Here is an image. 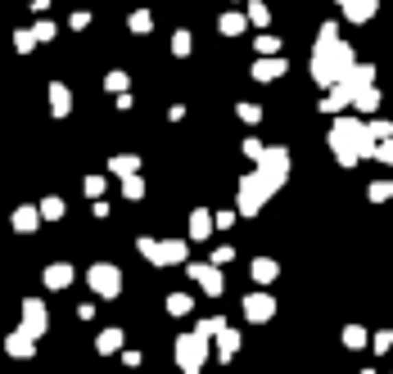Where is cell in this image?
<instances>
[{
	"mask_svg": "<svg viewBox=\"0 0 393 374\" xmlns=\"http://www.w3.org/2000/svg\"><path fill=\"white\" fill-rule=\"evenodd\" d=\"M244 158H249V162H262V158H267V145H262L258 136H249V140H244Z\"/></svg>",
	"mask_w": 393,
	"mask_h": 374,
	"instance_id": "cell-29",
	"label": "cell"
},
{
	"mask_svg": "<svg viewBox=\"0 0 393 374\" xmlns=\"http://www.w3.org/2000/svg\"><path fill=\"white\" fill-rule=\"evenodd\" d=\"M289 73V59H253V82H276V77Z\"/></svg>",
	"mask_w": 393,
	"mask_h": 374,
	"instance_id": "cell-9",
	"label": "cell"
},
{
	"mask_svg": "<svg viewBox=\"0 0 393 374\" xmlns=\"http://www.w3.org/2000/svg\"><path fill=\"white\" fill-rule=\"evenodd\" d=\"M68 279H73V266H64V262H59V266H50V271H45V284H50V289H64Z\"/></svg>",
	"mask_w": 393,
	"mask_h": 374,
	"instance_id": "cell-25",
	"label": "cell"
},
{
	"mask_svg": "<svg viewBox=\"0 0 393 374\" xmlns=\"http://www.w3.org/2000/svg\"><path fill=\"white\" fill-rule=\"evenodd\" d=\"M122 194H127V199H145V181L141 176H127V181H122Z\"/></svg>",
	"mask_w": 393,
	"mask_h": 374,
	"instance_id": "cell-33",
	"label": "cell"
},
{
	"mask_svg": "<svg viewBox=\"0 0 393 374\" xmlns=\"http://www.w3.org/2000/svg\"><path fill=\"white\" fill-rule=\"evenodd\" d=\"M86 279H91V289H95L99 298H118V289H122L118 266H109V262H95V266L86 271Z\"/></svg>",
	"mask_w": 393,
	"mask_h": 374,
	"instance_id": "cell-5",
	"label": "cell"
},
{
	"mask_svg": "<svg viewBox=\"0 0 393 374\" xmlns=\"http://www.w3.org/2000/svg\"><path fill=\"white\" fill-rule=\"evenodd\" d=\"M141 253L150 257L154 266H176V262H186V244H181V239H167V244H158V239H141Z\"/></svg>",
	"mask_w": 393,
	"mask_h": 374,
	"instance_id": "cell-4",
	"label": "cell"
},
{
	"mask_svg": "<svg viewBox=\"0 0 393 374\" xmlns=\"http://www.w3.org/2000/svg\"><path fill=\"white\" fill-rule=\"evenodd\" d=\"M213 225H217V216H208L204 208L190 212V239H208V235H213Z\"/></svg>",
	"mask_w": 393,
	"mask_h": 374,
	"instance_id": "cell-14",
	"label": "cell"
},
{
	"mask_svg": "<svg viewBox=\"0 0 393 374\" xmlns=\"http://www.w3.org/2000/svg\"><path fill=\"white\" fill-rule=\"evenodd\" d=\"M118 342H122V334H118V329H109V334H104V338H99V352H113Z\"/></svg>",
	"mask_w": 393,
	"mask_h": 374,
	"instance_id": "cell-38",
	"label": "cell"
},
{
	"mask_svg": "<svg viewBox=\"0 0 393 374\" xmlns=\"http://www.w3.org/2000/svg\"><path fill=\"white\" fill-rule=\"evenodd\" d=\"M276 275H281V266H276V262H267V257H258V262H253V279H258V284H272Z\"/></svg>",
	"mask_w": 393,
	"mask_h": 374,
	"instance_id": "cell-21",
	"label": "cell"
},
{
	"mask_svg": "<svg viewBox=\"0 0 393 374\" xmlns=\"http://www.w3.org/2000/svg\"><path fill=\"white\" fill-rule=\"evenodd\" d=\"M104 90H109V95H127V90H131V77L127 73H109V77H104Z\"/></svg>",
	"mask_w": 393,
	"mask_h": 374,
	"instance_id": "cell-24",
	"label": "cell"
},
{
	"mask_svg": "<svg viewBox=\"0 0 393 374\" xmlns=\"http://www.w3.org/2000/svg\"><path fill=\"white\" fill-rule=\"evenodd\" d=\"M68 27H77V32H86V27H91V14H86V10H77L73 18H68Z\"/></svg>",
	"mask_w": 393,
	"mask_h": 374,
	"instance_id": "cell-37",
	"label": "cell"
},
{
	"mask_svg": "<svg viewBox=\"0 0 393 374\" xmlns=\"http://www.w3.org/2000/svg\"><path fill=\"white\" fill-rule=\"evenodd\" d=\"M353 68H357V59H353V45L339 36V23H321L317 50H312V82L326 86V90H335Z\"/></svg>",
	"mask_w": 393,
	"mask_h": 374,
	"instance_id": "cell-2",
	"label": "cell"
},
{
	"mask_svg": "<svg viewBox=\"0 0 393 374\" xmlns=\"http://www.w3.org/2000/svg\"><path fill=\"white\" fill-rule=\"evenodd\" d=\"M167 307H172L176 316H186V311H190V298H172V302H167Z\"/></svg>",
	"mask_w": 393,
	"mask_h": 374,
	"instance_id": "cell-40",
	"label": "cell"
},
{
	"mask_svg": "<svg viewBox=\"0 0 393 374\" xmlns=\"http://www.w3.org/2000/svg\"><path fill=\"white\" fill-rule=\"evenodd\" d=\"M253 50H258V59H276V54H281V36H272V32H258Z\"/></svg>",
	"mask_w": 393,
	"mask_h": 374,
	"instance_id": "cell-18",
	"label": "cell"
},
{
	"mask_svg": "<svg viewBox=\"0 0 393 374\" xmlns=\"http://www.w3.org/2000/svg\"><path fill=\"white\" fill-rule=\"evenodd\" d=\"M235 118H240V122H249V127H258V122H262V108L244 99V104H235Z\"/></svg>",
	"mask_w": 393,
	"mask_h": 374,
	"instance_id": "cell-27",
	"label": "cell"
},
{
	"mask_svg": "<svg viewBox=\"0 0 393 374\" xmlns=\"http://www.w3.org/2000/svg\"><path fill=\"white\" fill-rule=\"evenodd\" d=\"M285 181H289V149H285V145H272L267 158L235 181V203H240V216H258L262 203H267Z\"/></svg>",
	"mask_w": 393,
	"mask_h": 374,
	"instance_id": "cell-1",
	"label": "cell"
},
{
	"mask_svg": "<svg viewBox=\"0 0 393 374\" xmlns=\"http://www.w3.org/2000/svg\"><path fill=\"white\" fill-rule=\"evenodd\" d=\"M339 90H348V99L357 104L366 90H375V68H371V64H357L348 77H344V82H339Z\"/></svg>",
	"mask_w": 393,
	"mask_h": 374,
	"instance_id": "cell-6",
	"label": "cell"
},
{
	"mask_svg": "<svg viewBox=\"0 0 393 374\" xmlns=\"http://www.w3.org/2000/svg\"><path fill=\"white\" fill-rule=\"evenodd\" d=\"M190 45H195L190 27H176V32H172V54H176V59H186V54H190Z\"/></svg>",
	"mask_w": 393,
	"mask_h": 374,
	"instance_id": "cell-22",
	"label": "cell"
},
{
	"mask_svg": "<svg viewBox=\"0 0 393 374\" xmlns=\"http://www.w3.org/2000/svg\"><path fill=\"white\" fill-rule=\"evenodd\" d=\"M190 275L204 284V293H222V275H217V266H190Z\"/></svg>",
	"mask_w": 393,
	"mask_h": 374,
	"instance_id": "cell-15",
	"label": "cell"
},
{
	"mask_svg": "<svg viewBox=\"0 0 393 374\" xmlns=\"http://www.w3.org/2000/svg\"><path fill=\"white\" fill-rule=\"evenodd\" d=\"M204 338H199V334H195V338H181V342H176V361H181V370H186V374H199V365H204Z\"/></svg>",
	"mask_w": 393,
	"mask_h": 374,
	"instance_id": "cell-7",
	"label": "cell"
},
{
	"mask_svg": "<svg viewBox=\"0 0 393 374\" xmlns=\"http://www.w3.org/2000/svg\"><path fill=\"white\" fill-rule=\"evenodd\" d=\"M109 171L118 176V181H127V176H141V153H113V158H109Z\"/></svg>",
	"mask_w": 393,
	"mask_h": 374,
	"instance_id": "cell-10",
	"label": "cell"
},
{
	"mask_svg": "<svg viewBox=\"0 0 393 374\" xmlns=\"http://www.w3.org/2000/svg\"><path fill=\"white\" fill-rule=\"evenodd\" d=\"M10 352H14V356H32V342H27V334H14V338H10Z\"/></svg>",
	"mask_w": 393,
	"mask_h": 374,
	"instance_id": "cell-34",
	"label": "cell"
},
{
	"mask_svg": "<svg viewBox=\"0 0 393 374\" xmlns=\"http://www.w3.org/2000/svg\"><path fill=\"white\" fill-rule=\"evenodd\" d=\"M366 199H371V203H389V199H393V181H371Z\"/></svg>",
	"mask_w": 393,
	"mask_h": 374,
	"instance_id": "cell-26",
	"label": "cell"
},
{
	"mask_svg": "<svg viewBox=\"0 0 393 374\" xmlns=\"http://www.w3.org/2000/svg\"><path fill=\"white\" fill-rule=\"evenodd\" d=\"M380 99H384L380 90H366V95H361V99H357L353 108H357V113H380Z\"/></svg>",
	"mask_w": 393,
	"mask_h": 374,
	"instance_id": "cell-28",
	"label": "cell"
},
{
	"mask_svg": "<svg viewBox=\"0 0 393 374\" xmlns=\"http://www.w3.org/2000/svg\"><path fill=\"white\" fill-rule=\"evenodd\" d=\"M23 325H27V334H41V329H45V311H41V302H27V307H23Z\"/></svg>",
	"mask_w": 393,
	"mask_h": 374,
	"instance_id": "cell-17",
	"label": "cell"
},
{
	"mask_svg": "<svg viewBox=\"0 0 393 374\" xmlns=\"http://www.w3.org/2000/svg\"><path fill=\"white\" fill-rule=\"evenodd\" d=\"M371 136H375V145H384V140H393V122L375 118V122H371Z\"/></svg>",
	"mask_w": 393,
	"mask_h": 374,
	"instance_id": "cell-32",
	"label": "cell"
},
{
	"mask_svg": "<svg viewBox=\"0 0 393 374\" xmlns=\"http://www.w3.org/2000/svg\"><path fill=\"white\" fill-rule=\"evenodd\" d=\"M326 145H330V153H335V162L339 167H357L361 158H375V136H371V122H361V118H335L330 122V131H326Z\"/></svg>",
	"mask_w": 393,
	"mask_h": 374,
	"instance_id": "cell-3",
	"label": "cell"
},
{
	"mask_svg": "<svg viewBox=\"0 0 393 374\" xmlns=\"http://www.w3.org/2000/svg\"><path fill=\"white\" fill-rule=\"evenodd\" d=\"M41 221H45L41 208H19V212H14V230H23V235H32Z\"/></svg>",
	"mask_w": 393,
	"mask_h": 374,
	"instance_id": "cell-13",
	"label": "cell"
},
{
	"mask_svg": "<svg viewBox=\"0 0 393 374\" xmlns=\"http://www.w3.org/2000/svg\"><path fill=\"white\" fill-rule=\"evenodd\" d=\"M249 27H258V32H267V27H272V10H267V5H262V0H249Z\"/></svg>",
	"mask_w": 393,
	"mask_h": 374,
	"instance_id": "cell-16",
	"label": "cell"
},
{
	"mask_svg": "<svg viewBox=\"0 0 393 374\" xmlns=\"http://www.w3.org/2000/svg\"><path fill=\"white\" fill-rule=\"evenodd\" d=\"M375 158H380V162H389V167H393V140H384L380 149H375Z\"/></svg>",
	"mask_w": 393,
	"mask_h": 374,
	"instance_id": "cell-39",
	"label": "cell"
},
{
	"mask_svg": "<svg viewBox=\"0 0 393 374\" xmlns=\"http://www.w3.org/2000/svg\"><path fill=\"white\" fill-rule=\"evenodd\" d=\"M36 45H41V41H36L32 27H19V32H14V50H19V54H32Z\"/></svg>",
	"mask_w": 393,
	"mask_h": 374,
	"instance_id": "cell-23",
	"label": "cell"
},
{
	"mask_svg": "<svg viewBox=\"0 0 393 374\" xmlns=\"http://www.w3.org/2000/svg\"><path fill=\"white\" fill-rule=\"evenodd\" d=\"M41 216L45 221H59L64 216V199H41Z\"/></svg>",
	"mask_w": 393,
	"mask_h": 374,
	"instance_id": "cell-31",
	"label": "cell"
},
{
	"mask_svg": "<svg viewBox=\"0 0 393 374\" xmlns=\"http://www.w3.org/2000/svg\"><path fill=\"white\" fill-rule=\"evenodd\" d=\"M235 347H240V338L230 329H222V356H235Z\"/></svg>",
	"mask_w": 393,
	"mask_h": 374,
	"instance_id": "cell-36",
	"label": "cell"
},
{
	"mask_svg": "<svg viewBox=\"0 0 393 374\" xmlns=\"http://www.w3.org/2000/svg\"><path fill=\"white\" fill-rule=\"evenodd\" d=\"M226 5H240V0H226Z\"/></svg>",
	"mask_w": 393,
	"mask_h": 374,
	"instance_id": "cell-41",
	"label": "cell"
},
{
	"mask_svg": "<svg viewBox=\"0 0 393 374\" xmlns=\"http://www.w3.org/2000/svg\"><path fill=\"white\" fill-rule=\"evenodd\" d=\"M244 27H249V14H240V10H226V14L217 18V32H222V36H240Z\"/></svg>",
	"mask_w": 393,
	"mask_h": 374,
	"instance_id": "cell-12",
	"label": "cell"
},
{
	"mask_svg": "<svg viewBox=\"0 0 393 374\" xmlns=\"http://www.w3.org/2000/svg\"><path fill=\"white\" fill-rule=\"evenodd\" d=\"M32 32H36V41H55L59 27H55V18H36V23H32Z\"/></svg>",
	"mask_w": 393,
	"mask_h": 374,
	"instance_id": "cell-30",
	"label": "cell"
},
{
	"mask_svg": "<svg viewBox=\"0 0 393 374\" xmlns=\"http://www.w3.org/2000/svg\"><path fill=\"white\" fill-rule=\"evenodd\" d=\"M127 27H131L136 36H150V32H154V14H150V10H136V14L127 18Z\"/></svg>",
	"mask_w": 393,
	"mask_h": 374,
	"instance_id": "cell-20",
	"label": "cell"
},
{
	"mask_svg": "<svg viewBox=\"0 0 393 374\" xmlns=\"http://www.w3.org/2000/svg\"><path fill=\"white\" fill-rule=\"evenodd\" d=\"M82 190H86L91 199H99V194H104V176H86V181H82Z\"/></svg>",
	"mask_w": 393,
	"mask_h": 374,
	"instance_id": "cell-35",
	"label": "cell"
},
{
	"mask_svg": "<svg viewBox=\"0 0 393 374\" xmlns=\"http://www.w3.org/2000/svg\"><path fill=\"white\" fill-rule=\"evenodd\" d=\"M244 311H249V321H267V316L276 311V302H272V298H262V293H258V298H249V302H244Z\"/></svg>",
	"mask_w": 393,
	"mask_h": 374,
	"instance_id": "cell-19",
	"label": "cell"
},
{
	"mask_svg": "<svg viewBox=\"0 0 393 374\" xmlns=\"http://www.w3.org/2000/svg\"><path fill=\"white\" fill-rule=\"evenodd\" d=\"M339 10L348 23H371L375 10H380V0H339Z\"/></svg>",
	"mask_w": 393,
	"mask_h": 374,
	"instance_id": "cell-8",
	"label": "cell"
},
{
	"mask_svg": "<svg viewBox=\"0 0 393 374\" xmlns=\"http://www.w3.org/2000/svg\"><path fill=\"white\" fill-rule=\"evenodd\" d=\"M50 113H55V118H68V113H73V90H68L64 82L50 86Z\"/></svg>",
	"mask_w": 393,
	"mask_h": 374,
	"instance_id": "cell-11",
	"label": "cell"
}]
</instances>
